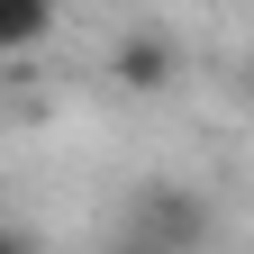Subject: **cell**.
<instances>
[{
  "label": "cell",
  "instance_id": "cell-1",
  "mask_svg": "<svg viewBox=\"0 0 254 254\" xmlns=\"http://www.w3.org/2000/svg\"><path fill=\"white\" fill-rule=\"evenodd\" d=\"M209 218H218V209H209L190 182H145L136 200H127L118 227H136L145 245H164V254H200V245H209Z\"/></svg>",
  "mask_w": 254,
  "mask_h": 254
},
{
  "label": "cell",
  "instance_id": "cell-2",
  "mask_svg": "<svg viewBox=\"0 0 254 254\" xmlns=\"http://www.w3.org/2000/svg\"><path fill=\"white\" fill-rule=\"evenodd\" d=\"M173 64H182V46L164 37V27H127V37L109 46V82L118 91H164Z\"/></svg>",
  "mask_w": 254,
  "mask_h": 254
},
{
  "label": "cell",
  "instance_id": "cell-3",
  "mask_svg": "<svg viewBox=\"0 0 254 254\" xmlns=\"http://www.w3.org/2000/svg\"><path fill=\"white\" fill-rule=\"evenodd\" d=\"M109 254H164V245H145L136 227H118V236H109Z\"/></svg>",
  "mask_w": 254,
  "mask_h": 254
}]
</instances>
